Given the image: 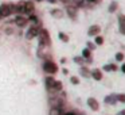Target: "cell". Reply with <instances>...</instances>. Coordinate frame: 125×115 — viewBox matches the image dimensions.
<instances>
[{"label":"cell","instance_id":"cell-15","mask_svg":"<svg viewBox=\"0 0 125 115\" xmlns=\"http://www.w3.org/2000/svg\"><path fill=\"white\" fill-rule=\"evenodd\" d=\"M90 73H92L93 79L97 80V81H100V80L102 79V71H101V69H93V71H90Z\"/></svg>","mask_w":125,"mask_h":115},{"label":"cell","instance_id":"cell-28","mask_svg":"<svg viewBox=\"0 0 125 115\" xmlns=\"http://www.w3.org/2000/svg\"><path fill=\"white\" fill-rule=\"evenodd\" d=\"M86 47H87V49H90V50L93 52V50L95 49V43H93V42L87 41V43H86Z\"/></svg>","mask_w":125,"mask_h":115},{"label":"cell","instance_id":"cell-30","mask_svg":"<svg viewBox=\"0 0 125 115\" xmlns=\"http://www.w3.org/2000/svg\"><path fill=\"white\" fill-rule=\"evenodd\" d=\"M102 71L109 72V71H110V65H108V64H106V65H104V66H102Z\"/></svg>","mask_w":125,"mask_h":115},{"label":"cell","instance_id":"cell-13","mask_svg":"<svg viewBox=\"0 0 125 115\" xmlns=\"http://www.w3.org/2000/svg\"><path fill=\"white\" fill-rule=\"evenodd\" d=\"M66 14L70 16V19L75 20V18H77V10L74 8V7H71V6H67V7H66Z\"/></svg>","mask_w":125,"mask_h":115},{"label":"cell","instance_id":"cell-25","mask_svg":"<svg viewBox=\"0 0 125 115\" xmlns=\"http://www.w3.org/2000/svg\"><path fill=\"white\" fill-rule=\"evenodd\" d=\"M116 61L117 62H121V61H124V54H122L121 52H118L116 54Z\"/></svg>","mask_w":125,"mask_h":115},{"label":"cell","instance_id":"cell-3","mask_svg":"<svg viewBox=\"0 0 125 115\" xmlns=\"http://www.w3.org/2000/svg\"><path fill=\"white\" fill-rule=\"evenodd\" d=\"M42 26H41V22L36 23V25H31L30 29L27 30V33H26V38L28 39V41H31L32 38H35V37L39 35V31H41Z\"/></svg>","mask_w":125,"mask_h":115},{"label":"cell","instance_id":"cell-18","mask_svg":"<svg viewBox=\"0 0 125 115\" xmlns=\"http://www.w3.org/2000/svg\"><path fill=\"white\" fill-rule=\"evenodd\" d=\"M117 8H118V3H117L116 0H113L110 3V6H109V12H110V14H114V12L117 11Z\"/></svg>","mask_w":125,"mask_h":115},{"label":"cell","instance_id":"cell-14","mask_svg":"<svg viewBox=\"0 0 125 115\" xmlns=\"http://www.w3.org/2000/svg\"><path fill=\"white\" fill-rule=\"evenodd\" d=\"M50 14H51L55 19H62L63 15H65V12H63L62 10H59V8H54V10H51V11H50Z\"/></svg>","mask_w":125,"mask_h":115},{"label":"cell","instance_id":"cell-35","mask_svg":"<svg viewBox=\"0 0 125 115\" xmlns=\"http://www.w3.org/2000/svg\"><path fill=\"white\" fill-rule=\"evenodd\" d=\"M90 3H98V1H100V0H89Z\"/></svg>","mask_w":125,"mask_h":115},{"label":"cell","instance_id":"cell-41","mask_svg":"<svg viewBox=\"0 0 125 115\" xmlns=\"http://www.w3.org/2000/svg\"><path fill=\"white\" fill-rule=\"evenodd\" d=\"M117 115H120V114H117Z\"/></svg>","mask_w":125,"mask_h":115},{"label":"cell","instance_id":"cell-40","mask_svg":"<svg viewBox=\"0 0 125 115\" xmlns=\"http://www.w3.org/2000/svg\"><path fill=\"white\" fill-rule=\"evenodd\" d=\"M36 1H43V0H36Z\"/></svg>","mask_w":125,"mask_h":115},{"label":"cell","instance_id":"cell-22","mask_svg":"<svg viewBox=\"0 0 125 115\" xmlns=\"http://www.w3.org/2000/svg\"><path fill=\"white\" fill-rule=\"evenodd\" d=\"M74 62L78 64V65H83L85 64V58L82 56H78V57H74Z\"/></svg>","mask_w":125,"mask_h":115},{"label":"cell","instance_id":"cell-7","mask_svg":"<svg viewBox=\"0 0 125 115\" xmlns=\"http://www.w3.org/2000/svg\"><path fill=\"white\" fill-rule=\"evenodd\" d=\"M49 103L51 107H59V108H62L63 107V99L62 98H55L54 96V99L52 98L49 99Z\"/></svg>","mask_w":125,"mask_h":115},{"label":"cell","instance_id":"cell-1","mask_svg":"<svg viewBox=\"0 0 125 115\" xmlns=\"http://www.w3.org/2000/svg\"><path fill=\"white\" fill-rule=\"evenodd\" d=\"M38 37H39V45H41V46L49 47L50 45H51V38H50V34L46 29H41Z\"/></svg>","mask_w":125,"mask_h":115},{"label":"cell","instance_id":"cell-29","mask_svg":"<svg viewBox=\"0 0 125 115\" xmlns=\"http://www.w3.org/2000/svg\"><path fill=\"white\" fill-rule=\"evenodd\" d=\"M109 65H110V71H113V72L118 71V68H117V65H114V64H109Z\"/></svg>","mask_w":125,"mask_h":115},{"label":"cell","instance_id":"cell-33","mask_svg":"<svg viewBox=\"0 0 125 115\" xmlns=\"http://www.w3.org/2000/svg\"><path fill=\"white\" fill-rule=\"evenodd\" d=\"M62 73H63V74H67V73H69V71H67V69H66V68H63Z\"/></svg>","mask_w":125,"mask_h":115},{"label":"cell","instance_id":"cell-21","mask_svg":"<svg viewBox=\"0 0 125 115\" xmlns=\"http://www.w3.org/2000/svg\"><path fill=\"white\" fill-rule=\"evenodd\" d=\"M82 57L86 60V58H89V57H92V50L90 49H87V47H85L83 50H82Z\"/></svg>","mask_w":125,"mask_h":115},{"label":"cell","instance_id":"cell-2","mask_svg":"<svg viewBox=\"0 0 125 115\" xmlns=\"http://www.w3.org/2000/svg\"><path fill=\"white\" fill-rule=\"evenodd\" d=\"M42 66H43V71L46 72V73L52 74V76H54V74L58 72V65L52 60H43Z\"/></svg>","mask_w":125,"mask_h":115},{"label":"cell","instance_id":"cell-6","mask_svg":"<svg viewBox=\"0 0 125 115\" xmlns=\"http://www.w3.org/2000/svg\"><path fill=\"white\" fill-rule=\"evenodd\" d=\"M11 15V11H10V4L4 3L0 6V18H7Z\"/></svg>","mask_w":125,"mask_h":115},{"label":"cell","instance_id":"cell-4","mask_svg":"<svg viewBox=\"0 0 125 115\" xmlns=\"http://www.w3.org/2000/svg\"><path fill=\"white\" fill-rule=\"evenodd\" d=\"M19 4L23 7L24 10V14L30 15V14H34V10H35V6L31 0H26V1H19Z\"/></svg>","mask_w":125,"mask_h":115},{"label":"cell","instance_id":"cell-39","mask_svg":"<svg viewBox=\"0 0 125 115\" xmlns=\"http://www.w3.org/2000/svg\"><path fill=\"white\" fill-rule=\"evenodd\" d=\"M62 1H63V3H67V1H69V0H62Z\"/></svg>","mask_w":125,"mask_h":115},{"label":"cell","instance_id":"cell-36","mask_svg":"<svg viewBox=\"0 0 125 115\" xmlns=\"http://www.w3.org/2000/svg\"><path fill=\"white\" fill-rule=\"evenodd\" d=\"M66 61H67L66 58H62V60H61V62H62V64H66Z\"/></svg>","mask_w":125,"mask_h":115},{"label":"cell","instance_id":"cell-11","mask_svg":"<svg viewBox=\"0 0 125 115\" xmlns=\"http://www.w3.org/2000/svg\"><path fill=\"white\" fill-rule=\"evenodd\" d=\"M55 83V79H54V76L52 74H49V76H46L44 77V85H46V89L49 91L50 88H51V85Z\"/></svg>","mask_w":125,"mask_h":115},{"label":"cell","instance_id":"cell-37","mask_svg":"<svg viewBox=\"0 0 125 115\" xmlns=\"http://www.w3.org/2000/svg\"><path fill=\"white\" fill-rule=\"evenodd\" d=\"M120 115H125V110H121V111H120Z\"/></svg>","mask_w":125,"mask_h":115},{"label":"cell","instance_id":"cell-24","mask_svg":"<svg viewBox=\"0 0 125 115\" xmlns=\"http://www.w3.org/2000/svg\"><path fill=\"white\" fill-rule=\"evenodd\" d=\"M94 43H95V45H102V43H104V38H102L101 35H95Z\"/></svg>","mask_w":125,"mask_h":115},{"label":"cell","instance_id":"cell-32","mask_svg":"<svg viewBox=\"0 0 125 115\" xmlns=\"http://www.w3.org/2000/svg\"><path fill=\"white\" fill-rule=\"evenodd\" d=\"M121 72H122V73H125V64H122V65H121Z\"/></svg>","mask_w":125,"mask_h":115},{"label":"cell","instance_id":"cell-8","mask_svg":"<svg viewBox=\"0 0 125 115\" xmlns=\"http://www.w3.org/2000/svg\"><path fill=\"white\" fill-rule=\"evenodd\" d=\"M62 88H63V85H62V83L61 81H58V80H55V83L51 85V88L49 89V93H55V92H61L62 91Z\"/></svg>","mask_w":125,"mask_h":115},{"label":"cell","instance_id":"cell-27","mask_svg":"<svg viewBox=\"0 0 125 115\" xmlns=\"http://www.w3.org/2000/svg\"><path fill=\"white\" fill-rule=\"evenodd\" d=\"M70 83H71V84H74V85H77V84H79V79H78V77H75V76H71L70 77Z\"/></svg>","mask_w":125,"mask_h":115},{"label":"cell","instance_id":"cell-38","mask_svg":"<svg viewBox=\"0 0 125 115\" xmlns=\"http://www.w3.org/2000/svg\"><path fill=\"white\" fill-rule=\"evenodd\" d=\"M47 1H49V3H51V4H52V3H55V1H57V0H47Z\"/></svg>","mask_w":125,"mask_h":115},{"label":"cell","instance_id":"cell-31","mask_svg":"<svg viewBox=\"0 0 125 115\" xmlns=\"http://www.w3.org/2000/svg\"><path fill=\"white\" fill-rule=\"evenodd\" d=\"M120 33H121L122 35H125V26H120Z\"/></svg>","mask_w":125,"mask_h":115},{"label":"cell","instance_id":"cell-19","mask_svg":"<svg viewBox=\"0 0 125 115\" xmlns=\"http://www.w3.org/2000/svg\"><path fill=\"white\" fill-rule=\"evenodd\" d=\"M28 22H31L32 25H36V23H39V18L34 14H30L28 15Z\"/></svg>","mask_w":125,"mask_h":115},{"label":"cell","instance_id":"cell-12","mask_svg":"<svg viewBox=\"0 0 125 115\" xmlns=\"http://www.w3.org/2000/svg\"><path fill=\"white\" fill-rule=\"evenodd\" d=\"M117 93H112V95H108V96H105V99H104V101H105L106 104H116L117 103Z\"/></svg>","mask_w":125,"mask_h":115},{"label":"cell","instance_id":"cell-10","mask_svg":"<svg viewBox=\"0 0 125 115\" xmlns=\"http://www.w3.org/2000/svg\"><path fill=\"white\" fill-rule=\"evenodd\" d=\"M100 31H101L100 26H98V25H93V26H90L89 31H87V35H89V37H95V35L100 34Z\"/></svg>","mask_w":125,"mask_h":115},{"label":"cell","instance_id":"cell-9","mask_svg":"<svg viewBox=\"0 0 125 115\" xmlns=\"http://www.w3.org/2000/svg\"><path fill=\"white\" fill-rule=\"evenodd\" d=\"M87 106H89L93 111H98V110H100V104H98L97 99H94V98H89V99H87Z\"/></svg>","mask_w":125,"mask_h":115},{"label":"cell","instance_id":"cell-20","mask_svg":"<svg viewBox=\"0 0 125 115\" xmlns=\"http://www.w3.org/2000/svg\"><path fill=\"white\" fill-rule=\"evenodd\" d=\"M58 37H59V39H61L62 42H65V43H67V42H69V35H67V34L59 31V33H58Z\"/></svg>","mask_w":125,"mask_h":115},{"label":"cell","instance_id":"cell-26","mask_svg":"<svg viewBox=\"0 0 125 115\" xmlns=\"http://www.w3.org/2000/svg\"><path fill=\"white\" fill-rule=\"evenodd\" d=\"M117 96V101H121V103H125V93H118Z\"/></svg>","mask_w":125,"mask_h":115},{"label":"cell","instance_id":"cell-16","mask_svg":"<svg viewBox=\"0 0 125 115\" xmlns=\"http://www.w3.org/2000/svg\"><path fill=\"white\" fill-rule=\"evenodd\" d=\"M49 115H63V110L59 107H51Z\"/></svg>","mask_w":125,"mask_h":115},{"label":"cell","instance_id":"cell-23","mask_svg":"<svg viewBox=\"0 0 125 115\" xmlns=\"http://www.w3.org/2000/svg\"><path fill=\"white\" fill-rule=\"evenodd\" d=\"M117 19H118V25L120 26H125V15L124 14H120Z\"/></svg>","mask_w":125,"mask_h":115},{"label":"cell","instance_id":"cell-5","mask_svg":"<svg viewBox=\"0 0 125 115\" xmlns=\"http://www.w3.org/2000/svg\"><path fill=\"white\" fill-rule=\"evenodd\" d=\"M15 25L20 29L26 27L28 25V18H26L24 15H16V18H15Z\"/></svg>","mask_w":125,"mask_h":115},{"label":"cell","instance_id":"cell-34","mask_svg":"<svg viewBox=\"0 0 125 115\" xmlns=\"http://www.w3.org/2000/svg\"><path fill=\"white\" fill-rule=\"evenodd\" d=\"M63 115H77V114H75V112H65Z\"/></svg>","mask_w":125,"mask_h":115},{"label":"cell","instance_id":"cell-17","mask_svg":"<svg viewBox=\"0 0 125 115\" xmlns=\"http://www.w3.org/2000/svg\"><path fill=\"white\" fill-rule=\"evenodd\" d=\"M79 73H81L82 77H92V73H90V71L87 68H85V66H81V69H79Z\"/></svg>","mask_w":125,"mask_h":115}]
</instances>
